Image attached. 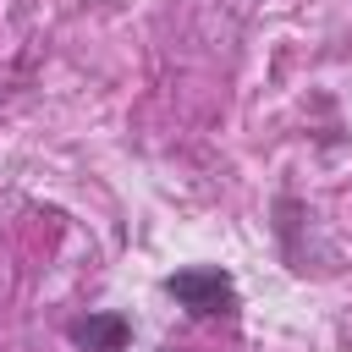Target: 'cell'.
<instances>
[{"instance_id":"7a4b0ae2","label":"cell","mask_w":352,"mask_h":352,"mask_svg":"<svg viewBox=\"0 0 352 352\" xmlns=\"http://www.w3.org/2000/svg\"><path fill=\"white\" fill-rule=\"evenodd\" d=\"M126 336H132L126 314H88V319L72 324V341L82 352H126Z\"/></svg>"},{"instance_id":"6da1fadb","label":"cell","mask_w":352,"mask_h":352,"mask_svg":"<svg viewBox=\"0 0 352 352\" xmlns=\"http://www.w3.org/2000/svg\"><path fill=\"white\" fill-rule=\"evenodd\" d=\"M165 292H170L187 314H198V319H209V314H236V280H231L226 270H214V264L176 270V275L165 280Z\"/></svg>"}]
</instances>
